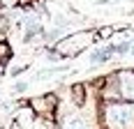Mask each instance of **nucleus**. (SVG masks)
I'll return each instance as SVG.
<instances>
[{
	"label": "nucleus",
	"mask_w": 134,
	"mask_h": 129,
	"mask_svg": "<svg viewBox=\"0 0 134 129\" xmlns=\"http://www.w3.org/2000/svg\"><path fill=\"white\" fill-rule=\"evenodd\" d=\"M130 46H132L130 42H122V44H116L113 49H116V53H118V55H122V53H127V51H130Z\"/></svg>",
	"instance_id": "nucleus-2"
},
{
	"label": "nucleus",
	"mask_w": 134,
	"mask_h": 129,
	"mask_svg": "<svg viewBox=\"0 0 134 129\" xmlns=\"http://www.w3.org/2000/svg\"><path fill=\"white\" fill-rule=\"evenodd\" d=\"M14 90H16V92H23V90H26V83H19V85H16Z\"/></svg>",
	"instance_id": "nucleus-3"
},
{
	"label": "nucleus",
	"mask_w": 134,
	"mask_h": 129,
	"mask_svg": "<svg viewBox=\"0 0 134 129\" xmlns=\"http://www.w3.org/2000/svg\"><path fill=\"white\" fill-rule=\"evenodd\" d=\"M113 53H116V49H113V46H109L107 51H95L93 55H90V62H104V60H109Z\"/></svg>",
	"instance_id": "nucleus-1"
}]
</instances>
